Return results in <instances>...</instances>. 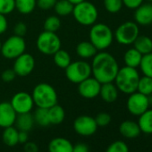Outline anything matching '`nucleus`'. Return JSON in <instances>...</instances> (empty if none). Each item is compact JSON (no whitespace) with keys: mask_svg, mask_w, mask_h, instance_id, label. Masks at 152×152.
I'll list each match as a JSON object with an SVG mask.
<instances>
[{"mask_svg":"<svg viewBox=\"0 0 152 152\" xmlns=\"http://www.w3.org/2000/svg\"><path fill=\"white\" fill-rule=\"evenodd\" d=\"M91 74L101 84L107 83H113L119 70V65L110 53L100 51L92 57Z\"/></svg>","mask_w":152,"mask_h":152,"instance_id":"f257e3e1","label":"nucleus"},{"mask_svg":"<svg viewBox=\"0 0 152 152\" xmlns=\"http://www.w3.org/2000/svg\"><path fill=\"white\" fill-rule=\"evenodd\" d=\"M140 78V76L137 68L125 65L122 68H119L114 82L119 91L130 95L137 91Z\"/></svg>","mask_w":152,"mask_h":152,"instance_id":"f03ea898","label":"nucleus"},{"mask_svg":"<svg viewBox=\"0 0 152 152\" xmlns=\"http://www.w3.org/2000/svg\"><path fill=\"white\" fill-rule=\"evenodd\" d=\"M34 105L37 107L50 108L54 105L57 104L58 96L55 88L46 83L37 84L31 93Z\"/></svg>","mask_w":152,"mask_h":152,"instance_id":"7ed1b4c3","label":"nucleus"},{"mask_svg":"<svg viewBox=\"0 0 152 152\" xmlns=\"http://www.w3.org/2000/svg\"><path fill=\"white\" fill-rule=\"evenodd\" d=\"M90 41L98 51L106 50L114 41V32L105 23H94L90 31Z\"/></svg>","mask_w":152,"mask_h":152,"instance_id":"20e7f679","label":"nucleus"},{"mask_svg":"<svg viewBox=\"0 0 152 152\" xmlns=\"http://www.w3.org/2000/svg\"><path fill=\"white\" fill-rule=\"evenodd\" d=\"M72 15L75 21L83 26H91L96 23L99 17L97 7L89 1H83L73 7Z\"/></svg>","mask_w":152,"mask_h":152,"instance_id":"39448f33","label":"nucleus"},{"mask_svg":"<svg viewBox=\"0 0 152 152\" xmlns=\"http://www.w3.org/2000/svg\"><path fill=\"white\" fill-rule=\"evenodd\" d=\"M64 70L67 80L76 84H79L91 75V64L85 60L72 62Z\"/></svg>","mask_w":152,"mask_h":152,"instance_id":"423d86ee","label":"nucleus"},{"mask_svg":"<svg viewBox=\"0 0 152 152\" xmlns=\"http://www.w3.org/2000/svg\"><path fill=\"white\" fill-rule=\"evenodd\" d=\"M139 35V25L135 22L128 21L123 23L116 28L114 33V39H115V40L121 45L129 46L133 44Z\"/></svg>","mask_w":152,"mask_h":152,"instance_id":"0eeeda50","label":"nucleus"},{"mask_svg":"<svg viewBox=\"0 0 152 152\" xmlns=\"http://www.w3.org/2000/svg\"><path fill=\"white\" fill-rule=\"evenodd\" d=\"M37 48L41 54L46 56L54 55L61 48V39L56 32L44 31L37 38Z\"/></svg>","mask_w":152,"mask_h":152,"instance_id":"6e6552de","label":"nucleus"},{"mask_svg":"<svg viewBox=\"0 0 152 152\" xmlns=\"http://www.w3.org/2000/svg\"><path fill=\"white\" fill-rule=\"evenodd\" d=\"M26 42L23 37L13 35L9 37L1 46V53L7 59H15L25 52Z\"/></svg>","mask_w":152,"mask_h":152,"instance_id":"1a4fd4ad","label":"nucleus"},{"mask_svg":"<svg viewBox=\"0 0 152 152\" xmlns=\"http://www.w3.org/2000/svg\"><path fill=\"white\" fill-rule=\"evenodd\" d=\"M126 107L128 111L132 115L140 116L141 114L148 109L149 98L138 91H135L129 95L126 102Z\"/></svg>","mask_w":152,"mask_h":152,"instance_id":"9d476101","label":"nucleus"},{"mask_svg":"<svg viewBox=\"0 0 152 152\" xmlns=\"http://www.w3.org/2000/svg\"><path fill=\"white\" fill-rule=\"evenodd\" d=\"M98 127L95 118L90 115H80L73 122V129L75 132L83 137L93 135L97 132Z\"/></svg>","mask_w":152,"mask_h":152,"instance_id":"9b49d317","label":"nucleus"},{"mask_svg":"<svg viewBox=\"0 0 152 152\" xmlns=\"http://www.w3.org/2000/svg\"><path fill=\"white\" fill-rule=\"evenodd\" d=\"M10 104L17 115L31 113L34 107V102L31 95L25 91H20L15 93L13 96Z\"/></svg>","mask_w":152,"mask_h":152,"instance_id":"f8f14e48","label":"nucleus"},{"mask_svg":"<svg viewBox=\"0 0 152 152\" xmlns=\"http://www.w3.org/2000/svg\"><path fill=\"white\" fill-rule=\"evenodd\" d=\"M35 68V59L34 57L28 53H23L15 59L14 63V71L17 76L25 77L31 74Z\"/></svg>","mask_w":152,"mask_h":152,"instance_id":"ddd939ff","label":"nucleus"},{"mask_svg":"<svg viewBox=\"0 0 152 152\" xmlns=\"http://www.w3.org/2000/svg\"><path fill=\"white\" fill-rule=\"evenodd\" d=\"M101 83L94 77H89L78 84L79 94L87 99H95L99 96Z\"/></svg>","mask_w":152,"mask_h":152,"instance_id":"4468645a","label":"nucleus"},{"mask_svg":"<svg viewBox=\"0 0 152 152\" xmlns=\"http://www.w3.org/2000/svg\"><path fill=\"white\" fill-rule=\"evenodd\" d=\"M17 114L14 110L10 102L3 101L0 103V128L13 126L15 124Z\"/></svg>","mask_w":152,"mask_h":152,"instance_id":"2eb2a0df","label":"nucleus"},{"mask_svg":"<svg viewBox=\"0 0 152 152\" xmlns=\"http://www.w3.org/2000/svg\"><path fill=\"white\" fill-rule=\"evenodd\" d=\"M134 21L138 25L147 26L152 23V5L142 4L135 9Z\"/></svg>","mask_w":152,"mask_h":152,"instance_id":"dca6fc26","label":"nucleus"},{"mask_svg":"<svg viewBox=\"0 0 152 152\" xmlns=\"http://www.w3.org/2000/svg\"><path fill=\"white\" fill-rule=\"evenodd\" d=\"M72 143L64 137H56L52 139L48 145V152H72Z\"/></svg>","mask_w":152,"mask_h":152,"instance_id":"f3484780","label":"nucleus"},{"mask_svg":"<svg viewBox=\"0 0 152 152\" xmlns=\"http://www.w3.org/2000/svg\"><path fill=\"white\" fill-rule=\"evenodd\" d=\"M118 94H119V91L115 86V84L114 83V82L101 84L99 96L105 102L107 103L115 102L118 98Z\"/></svg>","mask_w":152,"mask_h":152,"instance_id":"a211bd4d","label":"nucleus"},{"mask_svg":"<svg viewBox=\"0 0 152 152\" xmlns=\"http://www.w3.org/2000/svg\"><path fill=\"white\" fill-rule=\"evenodd\" d=\"M119 132L124 137L133 139L140 135V129L138 123H135L133 121H124L120 124Z\"/></svg>","mask_w":152,"mask_h":152,"instance_id":"6ab92c4d","label":"nucleus"},{"mask_svg":"<svg viewBox=\"0 0 152 152\" xmlns=\"http://www.w3.org/2000/svg\"><path fill=\"white\" fill-rule=\"evenodd\" d=\"M76 53L78 56L86 60L92 58L98 53V50L91 41H82L76 47Z\"/></svg>","mask_w":152,"mask_h":152,"instance_id":"aec40b11","label":"nucleus"},{"mask_svg":"<svg viewBox=\"0 0 152 152\" xmlns=\"http://www.w3.org/2000/svg\"><path fill=\"white\" fill-rule=\"evenodd\" d=\"M34 118L33 115L31 113H25V114H20L17 115L15 124L16 128L19 131H25V132H30L33 125H34Z\"/></svg>","mask_w":152,"mask_h":152,"instance_id":"412c9836","label":"nucleus"},{"mask_svg":"<svg viewBox=\"0 0 152 152\" xmlns=\"http://www.w3.org/2000/svg\"><path fill=\"white\" fill-rule=\"evenodd\" d=\"M142 56L136 48H129L124 55V62L126 66L138 68L140 66Z\"/></svg>","mask_w":152,"mask_h":152,"instance_id":"4be33fe9","label":"nucleus"},{"mask_svg":"<svg viewBox=\"0 0 152 152\" xmlns=\"http://www.w3.org/2000/svg\"><path fill=\"white\" fill-rule=\"evenodd\" d=\"M133 48L141 55L152 53V39L146 35H139L133 42Z\"/></svg>","mask_w":152,"mask_h":152,"instance_id":"5701e85b","label":"nucleus"},{"mask_svg":"<svg viewBox=\"0 0 152 152\" xmlns=\"http://www.w3.org/2000/svg\"><path fill=\"white\" fill-rule=\"evenodd\" d=\"M18 133H19V130L15 128L14 125L5 128L2 133L3 142L8 147H15L19 143Z\"/></svg>","mask_w":152,"mask_h":152,"instance_id":"b1692460","label":"nucleus"},{"mask_svg":"<svg viewBox=\"0 0 152 152\" xmlns=\"http://www.w3.org/2000/svg\"><path fill=\"white\" fill-rule=\"evenodd\" d=\"M48 117H49L50 124L57 125L64 122L65 118V111L61 106L56 104L50 108H48Z\"/></svg>","mask_w":152,"mask_h":152,"instance_id":"393cba45","label":"nucleus"},{"mask_svg":"<svg viewBox=\"0 0 152 152\" xmlns=\"http://www.w3.org/2000/svg\"><path fill=\"white\" fill-rule=\"evenodd\" d=\"M138 124L140 132L148 134L152 133V109H148L140 115Z\"/></svg>","mask_w":152,"mask_h":152,"instance_id":"a878e982","label":"nucleus"},{"mask_svg":"<svg viewBox=\"0 0 152 152\" xmlns=\"http://www.w3.org/2000/svg\"><path fill=\"white\" fill-rule=\"evenodd\" d=\"M53 56H54L53 59H54L55 64L61 69H65L72 63L70 54L64 49L60 48L58 51H56L53 55Z\"/></svg>","mask_w":152,"mask_h":152,"instance_id":"bb28decb","label":"nucleus"},{"mask_svg":"<svg viewBox=\"0 0 152 152\" xmlns=\"http://www.w3.org/2000/svg\"><path fill=\"white\" fill-rule=\"evenodd\" d=\"M73 5L70 3L68 0H56L54 7L55 13L58 16H68L72 13Z\"/></svg>","mask_w":152,"mask_h":152,"instance_id":"cd10ccee","label":"nucleus"},{"mask_svg":"<svg viewBox=\"0 0 152 152\" xmlns=\"http://www.w3.org/2000/svg\"><path fill=\"white\" fill-rule=\"evenodd\" d=\"M36 6L37 0H15V9L23 15L31 14Z\"/></svg>","mask_w":152,"mask_h":152,"instance_id":"c85d7f7f","label":"nucleus"},{"mask_svg":"<svg viewBox=\"0 0 152 152\" xmlns=\"http://www.w3.org/2000/svg\"><path fill=\"white\" fill-rule=\"evenodd\" d=\"M33 118L35 124H37L40 127H47L50 125L49 117H48V110L47 108L38 107L33 114Z\"/></svg>","mask_w":152,"mask_h":152,"instance_id":"c756f323","label":"nucleus"},{"mask_svg":"<svg viewBox=\"0 0 152 152\" xmlns=\"http://www.w3.org/2000/svg\"><path fill=\"white\" fill-rule=\"evenodd\" d=\"M137 91L148 97L152 95V78L145 75L140 77L138 83Z\"/></svg>","mask_w":152,"mask_h":152,"instance_id":"7c9ffc66","label":"nucleus"},{"mask_svg":"<svg viewBox=\"0 0 152 152\" xmlns=\"http://www.w3.org/2000/svg\"><path fill=\"white\" fill-rule=\"evenodd\" d=\"M139 67L143 75L152 78V53L142 56Z\"/></svg>","mask_w":152,"mask_h":152,"instance_id":"2f4dec72","label":"nucleus"},{"mask_svg":"<svg viewBox=\"0 0 152 152\" xmlns=\"http://www.w3.org/2000/svg\"><path fill=\"white\" fill-rule=\"evenodd\" d=\"M61 27V21L58 16H48L44 22V31L50 32H56Z\"/></svg>","mask_w":152,"mask_h":152,"instance_id":"473e14b6","label":"nucleus"},{"mask_svg":"<svg viewBox=\"0 0 152 152\" xmlns=\"http://www.w3.org/2000/svg\"><path fill=\"white\" fill-rule=\"evenodd\" d=\"M105 9L110 14H117L124 7L123 0H104Z\"/></svg>","mask_w":152,"mask_h":152,"instance_id":"72a5a7b5","label":"nucleus"},{"mask_svg":"<svg viewBox=\"0 0 152 152\" xmlns=\"http://www.w3.org/2000/svg\"><path fill=\"white\" fill-rule=\"evenodd\" d=\"M15 9V0H0V14L9 15Z\"/></svg>","mask_w":152,"mask_h":152,"instance_id":"f704fd0d","label":"nucleus"},{"mask_svg":"<svg viewBox=\"0 0 152 152\" xmlns=\"http://www.w3.org/2000/svg\"><path fill=\"white\" fill-rule=\"evenodd\" d=\"M106 152H129V148L125 142L116 140L107 147Z\"/></svg>","mask_w":152,"mask_h":152,"instance_id":"c9c22d12","label":"nucleus"},{"mask_svg":"<svg viewBox=\"0 0 152 152\" xmlns=\"http://www.w3.org/2000/svg\"><path fill=\"white\" fill-rule=\"evenodd\" d=\"M95 121L97 123L98 126L100 127H105L107 125H108L111 122V116L109 114L102 112L97 115V116L95 117Z\"/></svg>","mask_w":152,"mask_h":152,"instance_id":"e433bc0d","label":"nucleus"},{"mask_svg":"<svg viewBox=\"0 0 152 152\" xmlns=\"http://www.w3.org/2000/svg\"><path fill=\"white\" fill-rule=\"evenodd\" d=\"M56 0H37V6L40 10L48 11L54 8Z\"/></svg>","mask_w":152,"mask_h":152,"instance_id":"4c0bfd02","label":"nucleus"},{"mask_svg":"<svg viewBox=\"0 0 152 152\" xmlns=\"http://www.w3.org/2000/svg\"><path fill=\"white\" fill-rule=\"evenodd\" d=\"M16 76L17 75H16L15 72L14 71V69H7L2 72L1 79L5 83H12L15 79Z\"/></svg>","mask_w":152,"mask_h":152,"instance_id":"58836bf2","label":"nucleus"},{"mask_svg":"<svg viewBox=\"0 0 152 152\" xmlns=\"http://www.w3.org/2000/svg\"><path fill=\"white\" fill-rule=\"evenodd\" d=\"M27 32V26L23 22H19L17 23L15 27H14V33L16 36L19 37H23Z\"/></svg>","mask_w":152,"mask_h":152,"instance_id":"ea45409f","label":"nucleus"},{"mask_svg":"<svg viewBox=\"0 0 152 152\" xmlns=\"http://www.w3.org/2000/svg\"><path fill=\"white\" fill-rule=\"evenodd\" d=\"M144 0H123V4L126 8L131 10H135L140 5H142Z\"/></svg>","mask_w":152,"mask_h":152,"instance_id":"a19ab883","label":"nucleus"},{"mask_svg":"<svg viewBox=\"0 0 152 152\" xmlns=\"http://www.w3.org/2000/svg\"><path fill=\"white\" fill-rule=\"evenodd\" d=\"M7 27H8V23L6 15L0 14V35L7 31Z\"/></svg>","mask_w":152,"mask_h":152,"instance_id":"79ce46f5","label":"nucleus"},{"mask_svg":"<svg viewBox=\"0 0 152 152\" xmlns=\"http://www.w3.org/2000/svg\"><path fill=\"white\" fill-rule=\"evenodd\" d=\"M24 152H39V147L32 141H27L24 143Z\"/></svg>","mask_w":152,"mask_h":152,"instance_id":"37998d69","label":"nucleus"},{"mask_svg":"<svg viewBox=\"0 0 152 152\" xmlns=\"http://www.w3.org/2000/svg\"><path fill=\"white\" fill-rule=\"evenodd\" d=\"M72 152H89V147L85 143H77L73 145Z\"/></svg>","mask_w":152,"mask_h":152,"instance_id":"c03bdc74","label":"nucleus"},{"mask_svg":"<svg viewBox=\"0 0 152 152\" xmlns=\"http://www.w3.org/2000/svg\"><path fill=\"white\" fill-rule=\"evenodd\" d=\"M29 140V132L19 131L18 133V141L21 144H24Z\"/></svg>","mask_w":152,"mask_h":152,"instance_id":"a18cd8bd","label":"nucleus"},{"mask_svg":"<svg viewBox=\"0 0 152 152\" xmlns=\"http://www.w3.org/2000/svg\"><path fill=\"white\" fill-rule=\"evenodd\" d=\"M68 1H69L70 3H72L73 6H75V5L80 4V3H82V2L85 1V0H68Z\"/></svg>","mask_w":152,"mask_h":152,"instance_id":"49530a36","label":"nucleus"},{"mask_svg":"<svg viewBox=\"0 0 152 152\" xmlns=\"http://www.w3.org/2000/svg\"><path fill=\"white\" fill-rule=\"evenodd\" d=\"M1 46H2V43H1V40H0V51H1Z\"/></svg>","mask_w":152,"mask_h":152,"instance_id":"de8ad7c7","label":"nucleus"},{"mask_svg":"<svg viewBox=\"0 0 152 152\" xmlns=\"http://www.w3.org/2000/svg\"><path fill=\"white\" fill-rule=\"evenodd\" d=\"M148 1H149V2H152V0H148Z\"/></svg>","mask_w":152,"mask_h":152,"instance_id":"09e8293b","label":"nucleus"}]
</instances>
